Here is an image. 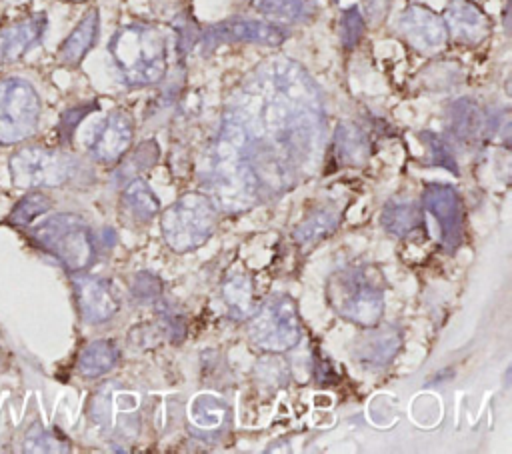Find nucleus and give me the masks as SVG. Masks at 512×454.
<instances>
[{
	"mask_svg": "<svg viewBox=\"0 0 512 454\" xmlns=\"http://www.w3.org/2000/svg\"><path fill=\"white\" fill-rule=\"evenodd\" d=\"M122 202L138 220H150L160 212V198L146 180L134 178L122 192Z\"/></svg>",
	"mask_w": 512,
	"mask_h": 454,
	"instance_id": "25",
	"label": "nucleus"
},
{
	"mask_svg": "<svg viewBox=\"0 0 512 454\" xmlns=\"http://www.w3.org/2000/svg\"><path fill=\"white\" fill-rule=\"evenodd\" d=\"M208 186L212 202L222 212H242L260 200L258 180L238 146L218 130L210 154Z\"/></svg>",
	"mask_w": 512,
	"mask_h": 454,
	"instance_id": "3",
	"label": "nucleus"
},
{
	"mask_svg": "<svg viewBox=\"0 0 512 454\" xmlns=\"http://www.w3.org/2000/svg\"><path fill=\"white\" fill-rule=\"evenodd\" d=\"M48 20L46 14H32L24 20H18L0 30V60L2 62H16L20 60L32 46H36L44 32Z\"/></svg>",
	"mask_w": 512,
	"mask_h": 454,
	"instance_id": "16",
	"label": "nucleus"
},
{
	"mask_svg": "<svg viewBox=\"0 0 512 454\" xmlns=\"http://www.w3.org/2000/svg\"><path fill=\"white\" fill-rule=\"evenodd\" d=\"M118 348L112 340H94L78 356V372L84 378H100L118 364Z\"/></svg>",
	"mask_w": 512,
	"mask_h": 454,
	"instance_id": "19",
	"label": "nucleus"
},
{
	"mask_svg": "<svg viewBox=\"0 0 512 454\" xmlns=\"http://www.w3.org/2000/svg\"><path fill=\"white\" fill-rule=\"evenodd\" d=\"M108 52L126 86H150L166 74V36L156 26L126 24L118 28L108 42Z\"/></svg>",
	"mask_w": 512,
	"mask_h": 454,
	"instance_id": "2",
	"label": "nucleus"
},
{
	"mask_svg": "<svg viewBox=\"0 0 512 454\" xmlns=\"http://www.w3.org/2000/svg\"><path fill=\"white\" fill-rule=\"evenodd\" d=\"M132 292L138 296V298H156L160 296L162 292V280L150 272H140L134 280V286H132Z\"/></svg>",
	"mask_w": 512,
	"mask_h": 454,
	"instance_id": "33",
	"label": "nucleus"
},
{
	"mask_svg": "<svg viewBox=\"0 0 512 454\" xmlns=\"http://www.w3.org/2000/svg\"><path fill=\"white\" fill-rule=\"evenodd\" d=\"M98 28H100V14L96 8H90L82 16V20L76 24V28L68 34V38L62 42L58 50V58L68 66L80 64V60L92 50L94 42L98 40Z\"/></svg>",
	"mask_w": 512,
	"mask_h": 454,
	"instance_id": "18",
	"label": "nucleus"
},
{
	"mask_svg": "<svg viewBox=\"0 0 512 454\" xmlns=\"http://www.w3.org/2000/svg\"><path fill=\"white\" fill-rule=\"evenodd\" d=\"M50 210V198L42 192H30L26 194L10 212L8 222L16 224V226H26L30 224L34 218L42 216L44 212Z\"/></svg>",
	"mask_w": 512,
	"mask_h": 454,
	"instance_id": "29",
	"label": "nucleus"
},
{
	"mask_svg": "<svg viewBox=\"0 0 512 454\" xmlns=\"http://www.w3.org/2000/svg\"><path fill=\"white\" fill-rule=\"evenodd\" d=\"M72 288L84 322L102 324L116 314L118 300L102 278L92 274H74Z\"/></svg>",
	"mask_w": 512,
	"mask_h": 454,
	"instance_id": "14",
	"label": "nucleus"
},
{
	"mask_svg": "<svg viewBox=\"0 0 512 454\" xmlns=\"http://www.w3.org/2000/svg\"><path fill=\"white\" fill-rule=\"evenodd\" d=\"M188 416L202 430H218L228 418V404L214 394H200L190 402Z\"/></svg>",
	"mask_w": 512,
	"mask_h": 454,
	"instance_id": "26",
	"label": "nucleus"
},
{
	"mask_svg": "<svg viewBox=\"0 0 512 454\" xmlns=\"http://www.w3.org/2000/svg\"><path fill=\"white\" fill-rule=\"evenodd\" d=\"M132 134H134L132 118L122 110L110 112L100 122V126L94 132V138L90 140V146H88L90 156L102 164L118 162L130 148Z\"/></svg>",
	"mask_w": 512,
	"mask_h": 454,
	"instance_id": "13",
	"label": "nucleus"
},
{
	"mask_svg": "<svg viewBox=\"0 0 512 454\" xmlns=\"http://www.w3.org/2000/svg\"><path fill=\"white\" fill-rule=\"evenodd\" d=\"M340 222V214L332 208H318L310 216H306L294 230V240L300 246H308L318 242L320 238H326L336 230Z\"/></svg>",
	"mask_w": 512,
	"mask_h": 454,
	"instance_id": "24",
	"label": "nucleus"
},
{
	"mask_svg": "<svg viewBox=\"0 0 512 454\" xmlns=\"http://www.w3.org/2000/svg\"><path fill=\"white\" fill-rule=\"evenodd\" d=\"M422 208L438 222L444 248L456 250L464 240V206L458 190L450 184L432 182L422 192Z\"/></svg>",
	"mask_w": 512,
	"mask_h": 454,
	"instance_id": "11",
	"label": "nucleus"
},
{
	"mask_svg": "<svg viewBox=\"0 0 512 454\" xmlns=\"http://www.w3.org/2000/svg\"><path fill=\"white\" fill-rule=\"evenodd\" d=\"M326 296L342 318L366 328H374L384 314V284L360 266L332 272Z\"/></svg>",
	"mask_w": 512,
	"mask_h": 454,
	"instance_id": "4",
	"label": "nucleus"
},
{
	"mask_svg": "<svg viewBox=\"0 0 512 454\" xmlns=\"http://www.w3.org/2000/svg\"><path fill=\"white\" fill-rule=\"evenodd\" d=\"M324 104L316 82L292 60L258 66L228 102L220 132L250 164L260 198L290 190L316 162L324 140Z\"/></svg>",
	"mask_w": 512,
	"mask_h": 454,
	"instance_id": "1",
	"label": "nucleus"
},
{
	"mask_svg": "<svg viewBox=\"0 0 512 454\" xmlns=\"http://www.w3.org/2000/svg\"><path fill=\"white\" fill-rule=\"evenodd\" d=\"M258 10L288 24H302L316 16L318 0H258Z\"/></svg>",
	"mask_w": 512,
	"mask_h": 454,
	"instance_id": "23",
	"label": "nucleus"
},
{
	"mask_svg": "<svg viewBox=\"0 0 512 454\" xmlns=\"http://www.w3.org/2000/svg\"><path fill=\"white\" fill-rule=\"evenodd\" d=\"M0 64H2V60H0Z\"/></svg>",
	"mask_w": 512,
	"mask_h": 454,
	"instance_id": "34",
	"label": "nucleus"
},
{
	"mask_svg": "<svg viewBox=\"0 0 512 454\" xmlns=\"http://www.w3.org/2000/svg\"><path fill=\"white\" fill-rule=\"evenodd\" d=\"M222 296L228 306V312L234 320L250 318L254 312L252 302V280L244 272L230 274L222 284Z\"/></svg>",
	"mask_w": 512,
	"mask_h": 454,
	"instance_id": "21",
	"label": "nucleus"
},
{
	"mask_svg": "<svg viewBox=\"0 0 512 454\" xmlns=\"http://www.w3.org/2000/svg\"><path fill=\"white\" fill-rule=\"evenodd\" d=\"M248 334L254 346L264 352H286L302 336L298 306L288 294H274L252 312Z\"/></svg>",
	"mask_w": 512,
	"mask_h": 454,
	"instance_id": "7",
	"label": "nucleus"
},
{
	"mask_svg": "<svg viewBox=\"0 0 512 454\" xmlns=\"http://www.w3.org/2000/svg\"><path fill=\"white\" fill-rule=\"evenodd\" d=\"M398 28L422 52H438L448 40L444 18L422 4L408 6L398 18Z\"/></svg>",
	"mask_w": 512,
	"mask_h": 454,
	"instance_id": "12",
	"label": "nucleus"
},
{
	"mask_svg": "<svg viewBox=\"0 0 512 454\" xmlns=\"http://www.w3.org/2000/svg\"><path fill=\"white\" fill-rule=\"evenodd\" d=\"M366 30V22H364V16L360 12L358 6H350L342 12V18H340V40L344 44V48H354L362 34Z\"/></svg>",
	"mask_w": 512,
	"mask_h": 454,
	"instance_id": "30",
	"label": "nucleus"
},
{
	"mask_svg": "<svg viewBox=\"0 0 512 454\" xmlns=\"http://www.w3.org/2000/svg\"><path fill=\"white\" fill-rule=\"evenodd\" d=\"M22 450L24 452H68L70 446L66 444L64 438H60L56 434V430H48V428L36 424L24 436Z\"/></svg>",
	"mask_w": 512,
	"mask_h": 454,
	"instance_id": "28",
	"label": "nucleus"
},
{
	"mask_svg": "<svg viewBox=\"0 0 512 454\" xmlns=\"http://www.w3.org/2000/svg\"><path fill=\"white\" fill-rule=\"evenodd\" d=\"M382 226L388 234L392 236H408L410 232H414L416 228L422 226L424 218H422V210L418 204L414 202H398V200H390L384 208H382Z\"/></svg>",
	"mask_w": 512,
	"mask_h": 454,
	"instance_id": "20",
	"label": "nucleus"
},
{
	"mask_svg": "<svg viewBox=\"0 0 512 454\" xmlns=\"http://www.w3.org/2000/svg\"><path fill=\"white\" fill-rule=\"evenodd\" d=\"M218 224V208L210 196L188 192L174 200L160 214V230L174 252H188L202 246Z\"/></svg>",
	"mask_w": 512,
	"mask_h": 454,
	"instance_id": "5",
	"label": "nucleus"
},
{
	"mask_svg": "<svg viewBox=\"0 0 512 454\" xmlns=\"http://www.w3.org/2000/svg\"><path fill=\"white\" fill-rule=\"evenodd\" d=\"M8 170L18 188L60 186L74 174L76 160L52 148L28 146L12 154Z\"/></svg>",
	"mask_w": 512,
	"mask_h": 454,
	"instance_id": "9",
	"label": "nucleus"
},
{
	"mask_svg": "<svg viewBox=\"0 0 512 454\" xmlns=\"http://www.w3.org/2000/svg\"><path fill=\"white\" fill-rule=\"evenodd\" d=\"M450 118H452L454 134L458 138H462V140L478 138L482 128H484L482 112H480V108L472 100H458V102H454L452 110H450Z\"/></svg>",
	"mask_w": 512,
	"mask_h": 454,
	"instance_id": "27",
	"label": "nucleus"
},
{
	"mask_svg": "<svg viewBox=\"0 0 512 454\" xmlns=\"http://www.w3.org/2000/svg\"><path fill=\"white\" fill-rule=\"evenodd\" d=\"M448 34L468 46H476L490 34V18L472 0H448L444 12Z\"/></svg>",
	"mask_w": 512,
	"mask_h": 454,
	"instance_id": "15",
	"label": "nucleus"
},
{
	"mask_svg": "<svg viewBox=\"0 0 512 454\" xmlns=\"http://www.w3.org/2000/svg\"><path fill=\"white\" fill-rule=\"evenodd\" d=\"M290 32L270 20H260V18H228L224 22H218L210 26L202 38L200 46L204 52L214 50L220 44H260V46H280Z\"/></svg>",
	"mask_w": 512,
	"mask_h": 454,
	"instance_id": "10",
	"label": "nucleus"
},
{
	"mask_svg": "<svg viewBox=\"0 0 512 454\" xmlns=\"http://www.w3.org/2000/svg\"><path fill=\"white\" fill-rule=\"evenodd\" d=\"M36 88L18 76L0 78V144H18L30 138L40 120Z\"/></svg>",
	"mask_w": 512,
	"mask_h": 454,
	"instance_id": "8",
	"label": "nucleus"
},
{
	"mask_svg": "<svg viewBox=\"0 0 512 454\" xmlns=\"http://www.w3.org/2000/svg\"><path fill=\"white\" fill-rule=\"evenodd\" d=\"M334 148L342 162L360 166L370 156V146L366 134L354 124H340L334 134Z\"/></svg>",
	"mask_w": 512,
	"mask_h": 454,
	"instance_id": "22",
	"label": "nucleus"
},
{
	"mask_svg": "<svg viewBox=\"0 0 512 454\" xmlns=\"http://www.w3.org/2000/svg\"><path fill=\"white\" fill-rule=\"evenodd\" d=\"M98 104L96 102H90V104H82V106H74V108H68L62 118H60V126H58V132H60V138L62 142H68L76 130V126L80 124V120L90 114Z\"/></svg>",
	"mask_w": 512,
	"mask_h": 454,
	"instance_id": "32",
	"label": "nucleus"
},
{
	"mask_svg": "<svg viewBox=\"0 0 512 454\" xmlns=\"http://www.w3.org/2000/svg\"><path fill=\"white\" fill-rule=\"evenodd\" d=\"M422 138H426L424 142L430 146V152H432V164L434 166H442V168H448L450 172L458 174V166L454 162V156L446 144V140H442L438 134H432V132H422Z\"/></svg>",
	"mask_w": 512,
	"mask_h": 454,
	"instance_id": "31",
	"label": "nucleus"
},
{
	"mask_svg": "<svg viewBox=\"0 0 512 454\" xmlns=\"http://www.w3.org/2000/svg\"><path fill=\"white\" fill-rule=\"evenodd\" d=\"M402 346V332L396 326H384L368 332L354 348L356 360L364 368H384Z\"/></svg>",
	"mask_w": 512,
	"mask_h": 454,
	"instance_id": "17",
	"label": "nucleus"
},
{
	"mask_svg": "<svg viewBox=\"0 0 512 454\" xmlns=\"http://www.w3.org/2000/svg\"><path fill=\"white\" fill-rule=\"evenodd\" d=\"M32 240L66 270L82 272L94 260V242L88 226L76 214L60 212L30 232Z\"/></svg>",
	"mask_w": 512,
	"mask_h": 454,
	"instance_id": "6",
	"label": "nucleus"
}]
</instances>
